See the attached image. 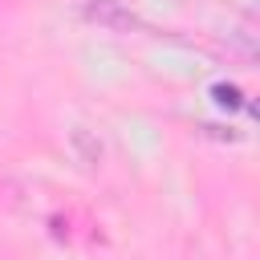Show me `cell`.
<instances>
[{
  "label": "cell",
  "mask_w": 260,
  "mask_h": 260,
  "mask_svg": "<svg viewBox=\"0 0 260 260\" xmlns=\"http://www.w3.org/2000/svg\"><path fill=\"white\" fill-rule=\"evenodd\" d=\"M89 16L93 20H110V24H130V16H118L110 0H89Z\"/></svg>",
  "instance_id": "1"
},
{
  "label": "cell",
  "mask_w": 260,
  "mask_h": 260,
  "mask_svg": "<svg viewBox=\"0 0 260 260\" xmlns=\"http://www.w3.org/2000/svg\"><path fill=\"white\" fill-rule=\"evenodd\" d=\"M215 98H219L223 106H236V89H228V85H215Z\"/></svg>",
  "instance_id": "2"
}]
</instances>
